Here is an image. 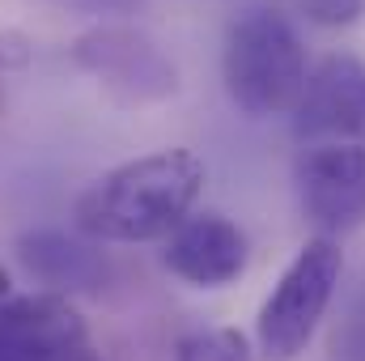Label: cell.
<instances>
[{"mask_svg": "<svg viewBox=\"0 0 365 361\" xmlns=\"http://www.w3.org/2000/svg\"><path fill=\"white\" fill-rule=\"evenodd\" d=\"M204 175L191 149H158L119 162L77 195L73 225L90 243H166L191 217Z\"/></svg>", "mask_w": 365, "mask_h": 361, "instance_id": "1", "label": "cell"}, {"mask_svg": "<svg viewBox=\"0 0 365 361\" xmlns=\"http://www.w3.org/2000/svg\"><path fill=\"white\" fill-rule=\"evenodd\" d=\"M306 47L297 26L280 9H247L221 51L225 93L251 119L293 115L297 98L306 90Z\"/></svg>", "mask_w": 365, "mask_h": 361, "instance_id": "2", "label": "cell"}, {"mask_svg": "<svg viewBox=\"0 0 365 361\" xmlns=\"http://www.w3.org/2000/svg\"><path fill=\"white\" fill-rule=\"evenodd\" d=\"M340 272H344V251L336 238H319V234L306 238V247L293 255V264L280 272L268 302L259 306V323H255L259 357L297 361L306 353V345L314 340L336 298Z\"/></svg>", "mask_w": 365, "mask_h": 361, "instance_id": "3", "label": "cell"}, {"mask_svg": "<svg viewBox=\"0 0 365 361\" xmlns=\"http://www.w3.org/2000/svg\"><path fill=\"white\" fill-rule=\"evenodd\" d=\"M68 56L119 106H149L179 93V68L140 26H90L68 43Z\"/></svg>", "mask_w": 365, "mask_h": 361, "instance_id": "4", "label": "cell"}, {"mask_svg": "<svg viewBox=\"0 0 365 361\" xmlns=\"http://www.w3.org/2000/svg\"><path fill=\"white\" fill-rule=\"evenodd\" d=\"M302 217L319 238L353 234L365 225V145H306L293 166Z\"/></svg>", "mask_w": 365, "mask_h": 361, "instance_id": "5", "label": "cell"}, {"mask_svg": "<svg viewBox=\"0 0 365 361\" xmlns=\"http://www.w3.org/2000/svg\"><path fill=\"white\" fill-rule=\"evenodd\" d=\"M293 136L302 145H365V60L331 51L306 73Z\"/></svg>", "mask_w": 365, "mask_h": 361, "instance_id": "6", "label": "cell"}, {"mask_svg": "<svg viewBox=\"0 0 365 361\" xmlns=\"http://www.w3.org/2000/svg\"><path fill=\"white\" fill-rule=\"evenodd\" d=\"M90 345V323L64 293H21L0 306V361H68Z\"/></svg>", "mask_w": 365, "mask_h": 361, "instance_id": "7", "label": "cell"}, {"mask_svg": "<svg viewBox=\"0 0 365 361\" xmlns=\"http://www.w3.org/2000/svg\"><path fill=\"white\" fill-rule=\"evenodd\" d=\"M162 264L195 289L234 285L247 272V234L221 213H195L166 238Z\"/></svg>", "mask_w": 365, "mask_h": 361, "instance_id": "8", "label": "cell"}, {"mask_svg": "<svg viewBox=\"0 0 365 361\" xmlns=\"http://www.w3.org/2000/svg\"><path fill=\"white\" fill-rule=\"evenodd\" d=\"M17 260L34 280L47 285V293H102L106 260L98 243L68 234V230H30L17 238Z\"/></svg>", "mask_w": 365, "mask_h": 361, "instance_id": "9", "label": "cell"}, {"mask_svg": "<svg viewBox=\"0 0 365 361\" xmlns=\"http://www.w3.org/2000/svg\"><path fill=\"white\" fill-rule=\"evenodd\" d=\"M175 361H255V349L238 327H200L175 345Z\"/></svg>", "mask_w": 365, "mask_h": 361, "instance_id": "10", "label": "cell"}, {"mask_svg": "<svg viewBox=\"0 0 365 361\" xmlns=\"http://www.w3.org/2000/svg\"><path fill=\"white\" fill-rule=\"evenodd\" d=\"M331 361H365V289L340 310V319L327 332Z\"/></svg>", "mask_w": 365, "mask_h": 361, "instance_id": "11", "label": "cell"}, {"mask_svg": "<svg viewBox=\"0 0 365 361\" xmlns=\"http://www.w3.org/2000/svg\"><path fill=\"white\" fill-rule=\"evenodd\" d=\"M293 9L323 30H344L365 17V0H293Z\"/></svg>", "mask_w": 365, "mask_h": 361, "instance_id": "12", "label": "cell"}, {"mask_svg": "<svg viewBox=\"0 0 365 361\" xmlns=\"http://www.w3.org/2000/svg\"><path fill=\"white\" fill-rule=\"evenodd\" d=\"M30 60H34V39L17 26H0V77L26 73Z\"/></svg>", "mask_w": 365, "mask_h": 361, "instance_id": "13", "label": "cell"}, {"mask_svg": "<svg viewBox=\"0 0 365 361\" xmlns=\"http://www.w3.org/2000/svg\"><path fill=\"white\" fill-rule=\"evenodd\" d=\"M68 361H102V357H98V353H93L90 345H86V349H81V353H73V357H68Z\"/></svg>", "mask_w": 365, "mask_h": 361, "instance_id": "14", "label": "cell"}, {"mask_svg": "<svg viewBox=\"0 0 365 361\" xmlns=\"http://www.w3.org/2000/svg\"><path fill=\"white\" fill-rule=\"evenodd\" d=\"M4 302H9V272L0 268V306H4Z\"/></svg>", "mask_w": 365, "mask_h": 361, "instance_id": "15", "label": "cell"}]
</instances>
